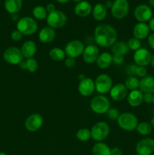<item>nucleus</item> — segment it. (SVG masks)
Here are the masks:
<instances>
[{
    "label": "nucleus",
    "mask_w": 154,
    "mask_h": 155,
    "mask_svg": "<svg viewBox=\"0 0 154 155\" xmlns=\"http://www.w3.org/2000/svg\"><path fill=\"white\" fill-rule=\"evenodd\" d=\"M94 38L97 45L107 48L111 47L117 41L118 33L113 26L107 24H101L95 27Z\"/></svg>",
    "instance_id": "obj_1"
},
{
    "label": "nucleus",
    "mask_w": 154,
    "mask_h": 155,
    "mask_svg": "<svg viewBox=\"0 0 154 155\" xmlns=\"http://www.w3.org/2000/svg\"><path fill=\"white\" fill-rule=\"evenodd\" d=\"M17 30L24 36L33 35L37 31L38 24L36 20L31 17H24L17 23Z\"/></svg>",
    "instance_id": "obj_2"
},
{
    "label": "nucleus",
    "mask_w": 154,
    "mask_h": 155,
    "mask_svg": "<svg viewBox=\"0 0 154 155\" xmlns=\"http://www.w3.org/2000/svg\"><path fill=\"white\" fill-rule=\"evenodd\" d=\"M118 126L125 131H133L138 125L137 117L132 113L125 112L120 114L117 120Z\"/></svg>",
    "instance_id": "obj_3"
},
{
    "label": "nucleus",
    "mask_w": 154,
    "mask_h": 155,
    "mask_svg": "<svg viewBox=\"0 0 154 155\" xmlns=\"http://www.w3.org/2000/svg\"><path fill=\"white\" fill-rule=\"evenodd\" d=\"M90 107L95 114H107L109 109L110 108V100L104 95H97L94 97L91 101Z\"/></svg>",
    "instance_id": "obj_4"
},
{
    "label": "nucleus",
    "mask_w": 154,
    "mask_h": 155,
    "mask_svg": "<svg viewBox=\"0 0 154 155\" xmlns=\"http://www.w3.org/2000/svg\"><path fill=\"white\" fill-rule=\"evenodd\" d=\"M110 126L106 122H98L91 130V136L96 142H100L105 140L110 134Z\"/></svg>",
    "instance_id": "obj_5"
},
{
    "label": "nucleus",
    "mask_w": 154,
    "mask_h": 155,
    "mask_svg": "<svg viewBox=\"0 0 154 155\" xmlns=\"http://www.w3.org/2000/svg\"><path fill=\"white\" fill-rule=\"evenodd\" d=\"M24 56L21 48L15 46H11L6 48L3 52V59L6 63L12 65L20 64L22 62Z\"/></svg>",
    "instance_id": "obj_6"
},
{
    "label": "nucleus",
    "mask_w": 154,
    "mask_h": 155,
    "mask_svg": "<svg viewBox=\"0 0 154 155\" xmlns=\"http://www.w3.org/2000/svg\"><path fill=\"white\" fill-rule=\"evenodd\" d=\"M66 15L62 11L59 10H55L54 12L48 14L46 18L48 27L53 29H58L63 27L66 24Z\"/></svg>",
    "instance_id": "obj_7"
},
{
    "label": "nucleus",
    "mask_w": 154,
    "mask_h": 155,
    "mask_svg": "<svg viewBox=\"0 0 154 155\" xmlns=\"http://www.w3.org/2000/svg\"><path fill=\"white\" fill-rule=\"evenodd\" d=\"M111 15L116 19H123L129 12V4L127 0H115L111 8Z\"/></svg>",
    "instance_id": "obj_8"
},
{
    "label": "nucleus",
    "mask_w": 154,
    "mask_h": 155,
    "mask_svg": "<svg viewBox=\"0 0 154 155\" xmlns=\"http://www.w3.org/2000/svg\"><path fill=\"white\" fill-rule=\"evenodd\" d=\"M95 89L101 94H107L110 92L113 87L111 77L106 74H100L95 80Z\"/></svg>",
    "instance_id": "obj_9"
},
{
    "label": "nucleus",
    "mask_w": 154,
    "mask_h": 155,
    "mask_svg": "<svg viewBox=\"0 0 154 155\" xmlns=\"http://www.w3.org/2000/svg\"><path fill=\"white\" fill-rule=\"evenodd\" d=\"M85 45L82 41L79 39H74V40L69 41L65 46L64 51L66 55L68 57L75 58L79 57L83 54L85 50Z\"/></svg>",
    "instance_id": "obj_10"
},
{
    "label": "nucleus",
    "mask_w": 154,
    "mask_h": 155,
    "mask_svg": "<svg viewBox=\"0 0 154 155\" xmlns=\"http://www.w3.org/2000/svg\"><path fill=\"white\" fill-rule=\"evenodd\" d=\"M134 15L138 22L146 23L152 18V11L147 5L141 4L135 8Z\"/></svg>",
    "instance_id": "obj_11"
},
{
    "label": "nucleus",
    "mask_w": 154,
    "mask_h": 155,
    "mask_svg": "<svg viewBox=\"0 0 154 155\" xmlns=\"http://www.w3.org/2000/svg\"><path fill=\"white\" fill-rule=\"evenodd\" d=\"M151 58L152 54L150 51L145 48H140L134 51L133 56L134 64L140 67H146L149 65L151 61Z\"/></svg>",
    "instance_id": "obj_12"
},
{
    "label": "nucleus",
    "mask_w": 154,
    "mask_h": 155,
    "mask_svg": "<svg viewBox=\"0 0 154 155\" xmlns=\"http://www.w3.org/2000/svg\"><path fill=\"white\" fill-rule=\"evenodd\" d=\"M136 153L138 155H151L154 151V139L145 138L137 142Z\"/></svg>",
    "instance_id": "obj_13"
},
{
    "label": "nucleus",
    "mask_w": 154,
    "mask_h": 155,
    "mask_svg": "<svg viewBox=\"0 0 154 155\" xmlns=\"http://www.w3.org/2000/svg\"><path fill=\"white\" fill-rule=\"evenodd\" d=\"M43 124V117L39 114H33L25 120V127L27 130L31 133L39 130Z\"/></svg>",
    "instance_id": "obj_14"
},
{
    "label": "nucleus",
    "mask_w": 154,
    "mask_h": 155,
    "mask_svg": "<svg viewBox=\"0 0 154 155\" xmlns=\"http://www.w3.org/2000/svg\"><path fill=\"white\" fill-rule=\"evenodd\" d=\"M78 90L80 95L84 97H88L91 95L95 90V83L92 79L84 78L80 80L78 86Z\"/></svg>",
    "instance_id": "obj_15"
},
{
    "label": "nucleus",
    "mask_w": 154,
    "mask_h": 155,
    "mask_svg": "<svg viewBox=\"0 0 154 155\" xmlns=\"http://www.w3.org/2000/svg\"><path fill=\"white\" fill-rule=\"evenodd\" d=\"M99 54V49L98 46L94 44H91L85 48L82 54L83 60L85 63L91 64L96 62Z\"/></svg>",
    "instance_id": "obj_16"
},
{
    "label": "nucleus",
    "mask_w": 154,
    "mask_h": 155,
    "mask_svg": "<svg viewBox=\"0 0 154 155\" xmlns=\"http://www.w3.org/2000/svg\"><path fill=\"white\" fill-rule=\"evenodd\" d=\"M110 97L113 101H120L127 97L128 89L124 83H117L112 87L110 92Z\"/></svg>",
    "instance_id": "obj_17"
},
{
    "label": "nucleus",
    "mask_w": 154,
    "mask_h": 155,
    "mask_svg": "<svg viewBox=\"0 0 154 155\" xmlns=\"http://www.w3.org/2000/svg\"><path fill=\"white\" fill-rule=\"evenodd\" d=\"M149 31L150 30L147 24L138 22L134 25L133 29V34L136 39L141 40L148 38V36H149Z\"/></svg>",
    "instance_id": "obj_18"
},
{
    "label": "nucleus",
    "mask_w": 154,
    "mask_h": 155,
    "mask_svg": "<svg viewBox=\"0 0 154 155\" xmlns=\"http://www.w3.org/2000/svg\"><path fill=\"white\" fill-rule=\"evenodd\" d=\"M92 6L88 1L80 2L76 3V5L74 7V12L77 16L80 18H85L88 16L92 12Z\"/></svg>",
    "instance_id": "obj_19"
},
{
    "label": "nucleus",
    "mask_w": 154,
    "mask_h": 155,
    "mask_svg": "<svg viewBox=\"0 0 154 155\" xmlns=\"http://www.w3.org/2000/svg\"><path fill=\"white\" fill-rule=\"evenodd\" d=\"M139 89L143 93L154 94V77L146 75L139 82Z\"/></svg>",
    "instance_id": "obj_20"
},
{
    "label": "nucleus",
    "mask_w": 154,
    "mask_h": 155,
    "mask_svg": "<svg viewBox=\"0 0 154 155\" xmlns=\"http://www.w3.org/2000/svg\"><path fill=\"white\" fill-rule=\"evenodd\" d=\"M56 36V32L54 29L50 27H45L39 33V39L42 43L48 44L52 42Z\"/></svg>",
    "instance_id": "obj_21"
},
{
    "label": "nucleus",
    "mask_w": 154,
    "mask_h": 155,
    "mask_svg": "<svg viewBox=\"0 0 154 155\" xmlns=\"http://www.w3.org/2000/svg\"><path fill=\"white\" fill-rule=\"evenodd\" d=\"M127 101L131 107H138L143 101V93L140 90L137 89L131 91V92L127 96Z\"/></svg>",
    "instance_id": "obj_22"
},
{
    "label": "nucleus",
    "mask_w": 154,
    "mask_h": 155,
    "mask_svg": "<svg viewBox=\"0 0 154 155\" xmlns=\"http://www.w3.org/2000/svg\"><path fill=\"white\" fill-rule=\"evenodd\" d=\"M21 50L24 58H31L35 55L36 51H37L36 44L33 41L27 40L23 43Z\"/></svg>",
    "instance_id": "obj_23"
},
{
    "label": "nucleus",
    "mask_w": 154,
    "mask_h": 155,
    "mask_svg": "<svg viewBox=\"0 0 154 155\" xmlns=\"http://www.w3.org/2000/svg\"><path fill=\"white\" fill-rule=\"evenodd\" d=\"M113 63V55L109 52H103L99 54L96 61L98 67L101 69H107Z\"/></svg>",
    "instance_id": "obj_24"
},
{
    "label": "nucleus",
    "mask_w": 154,
    "mask_h": 155,
    "mask_svg": "<svg viewBox=\"0 0 154 155\" xmlns=\"http://www.w3.org/2000/svg\"><path fill=\"white\" fill-rule=\"evenodd\" d=\"M4 5L9 14L15 15L22 8L23 0H5Z\"/></svg>",
    "instance_id": "obj_25"
},
{
    "label": "nucleus",
    "mask_w": 154,
    "mask_h": 155,
    "mask_svg": "<svg viewBox=\"0 0 154 155\" xmlns=\"http://www.w3.org/2000/svg\"><path fill=\"white\" fill-rule=\"evenodd\" d=\"M92 16L97 21H102L106 18L107 15V9L102 3H98L92 8Z\"/></svg>",
    "instance_id": "obj_26"
},
{
    "label": "nucleus",
    "mask_w": 154,
    "mask_h": 155,
    "mask_svg": "<svg viewBox=\"0 0 154 155\" xmlns=\"http://www.w3.org/2000/svg\"><path fill=\"white\" fill-rule=\"evenodd\" d=\"M111 51L114 54H120L125 56L129 51L128 44L124 41H116L111 46Z\"/></svg>",
    "instance_id": "obj_27"
},
{
    "label": "nucleus",
    "mask_w": 154,
    "mask_h": 155,
    "mask_svg": "<svg viewBox=\"0 0 154 155\" xmlns=\"http://www.w3.org/2000/svg\"><path fill=\"white\" fill-rule=\"evenodd\" d=\"M20 68L23 70H27L30 73H35L39 68V64L37 61L33 58H27L25 61L23 60L22 62L19 64Z\"/></svg>",
    "instance_id": "obj_28"
},
{
    "label": "nucleus",
    "mask_w": 154,
    "mask_h": 155,
    "mask_svg": "<svg viewBox=\"0 0 154 155\" xmlns=\"http://www.w3.org/2000/svg\"><path fill=\"white\" fill-rule=\"evenodd\" d=\"M110 148L102 142H97L92 148V155H111Z\"/></svg>",
    "instance_id": "obj_29"
},
{
    "label": "nucleus",
    "mask_w": 154,
    "mask_h": 155,
    "mask_svg": "<svg viewBox=\"0 0 154 155\" xmlns=\"http://www.w3.org/2000/svg\"><path fill=\"white\" fill-rule=\"evenodd\" d=\"M48 54H49L50 58L54 61H61L66 58V53H65L64 50L57 48V47L51 48L49 51Z\"/></svg>",
    "instance_id": "obj_30"
},
{
    "label": "nucleus",
    "mask_w": 154,
    "mask_h": 155,
    "mask_svg": "<svg viewBox=\"0 0 154 155\" xmlns=\"http://www.w3.org/2000/svg\"><path fill=\"white\" fill-rule=\"evenodd\" d=\"M32 14H33V16L34 18V19L37 20L46 19L47 16L48 15L46 9H45V7L42 5H38L33 8Z\"/></svg>",
    "instance_id": "obj_31"
},
{
    "label": "nucleus",
    "mask_w": 154,
    "mask_h": 155,
    "mask_svg": "<svg viewBox=\"0 0 154 155\" xmlns=\"http://www.w3.org/2000/svg\"><path fill=\"white\" fill-rule=\"evenodd\" d=\"M152 127H151L150 124L147 122H142L138 124L136 130L137 133L141 136H148L151 133Z\"/></svg>",
    "instance_id": "obj_32"
},
{
    "label": "nucleus",
    "mask_w": 154,
    "mask_h": 155,
    "mask_svg": "<svg viewBox=\"0 0 154 155\" xmlns=\"http://www.w3.org/2000/svg\"><path fill=\"white\" fill-rule=\"evenodd\" d=\"M139 80L136 77H128L125 80V86L128 90H136L139 88Z\"/></svg>",
    "instance_id": "obj_33"
},
{
    "label": "nucleus",
    "mask_w": 154,
    "mask_h": 155,
    "mask_svg": "<svg viewBox=\"0 0 154 155\" xmlns=\"http://www.w3.org/2000/svg\"><path fill=\"white\" fill-rule=\"evenodd\" d=\"M77 139L79 140L80 142H87L88 140L91 138V130H89L87 128H82L77 131L76 135Z\"/></svg>",
    "instance_id": "obj_34"
},
{
    "label": "nucleus",
    "mask_w": 154,
    "mask_h": 155,
    "mask_svg": "<svg viewBox=\"0 0 154 155\" xmlns=\"http://www.w3.org/2000/svg\"><path fill=\"white\" fill-rule=\"evenodd\" d=\"M128 46L129 48V50H131V51H136L137 50H138L139 48H140V46H141V42H140V40L136 39L135 37H133L129 39V40L128 41Z\"/></svg>",
    "instance_id": "obj_35"
},
{
    "label": "nucleus",
    "mask_w": 154,
    "mask_h": 155,
    "mask_svg": "<svg viewBox=\"0 0 154 155\" xmlns=\"http://www.w3.org/2000/svg\"><path fill=\"white\" fill-rule=\"evenodd\" d=\"M119 115H120V113H119V110H117L116 108H110L108 110V111L107 112V116L110 120L112 121H117L118 118H119Z\"/></svg>",
    "instance_id": "obj_36"
},
{
    "label": "nucleus",
    "mask_w": 154,
    "mask_h": 155,
    "mask_svg": "<svg viewBox=\"0 0 154 155\" xmlns=\"http://www.w3.org/2000/svg\"><path fill=\"white\" fill-rule=\"evenodd\" d=\"M146 75H147V70H146V67L137 66L134 76H137V77H140V78H143V77H146Z\"/></svg>",
    "instance_id": "obj_37"
},
{
    "label": "nucleus",
    "mask_w": 154,
    "mask_h": 155,
    "mask_svg": "<svg viewBox=\"0 0 154 155\" xmlns=\"http://www.w3.org/2000/svg\"><path fill=\"white\" fill-rule=\"evenodd\" d=\"M23 36H24V35H23L22 33L19 31V30H14V31L11 33V39L13 41L18 42V41L21 40Z\"/></svg>",
    "instance_id": "obj_38"
},
{
    "label": "nucleus",
    "mask_w": 154,
    "mask_h": 155,
    "mask_svg": "<svg viewBox=\"0 0 154 155\" xmlns=\"http://www.w3.org/2000/svg\"><path fill=\"white\" fill-rule=\"evenodd\" d=\"M64 64L66 68H73L75 65V58H72L67 57L66 58H65L64 60Z\"/></svg>",
    "instance_id": "obj_39"
},
{
    "label": "nucleus",
    "mask_w": 154,
    "mask_h": 155,
    "mask_svg": "<svg viewBox=\"0 0 154 155\" xmlns=\"http://www.w3.org/2000/svg\"><path fill=\"white\" fill-rule=\"evenodd\" d=\"M124 56L120 54H113V62H114L116 64L120 65L123 63Z\"/></svg>",
    "instance_id": "obj_40"
},
{
    "label": "nucleus",
    "mask_w": 154,
    "mask_h": 155,
    "mask_svg": "<svg viewBox=\"0 0 154 155\" xmlns=\"http://www.w3.org/2000/svg\"><path fill=\"white\" fill-rule=\"evenodd\" d=\"M143 101L146 104H151L153 101V94L144 93L143 94Z\"/></svg>",
    "instance_id": "obj_41"
},
{
    "label": "nucleus",
    "mask_w": 154,
    "mask_h": 155,
    "mask_svg": "<svg viewBox=\"0 0 154 155\" xmlns=\"http://www.w3.org/2000/svg\"><path fill=\"white\" fill-rule=\"evenodd\" d=\"M111 155H122V151L118 147H114L110 150Z\"/></svg>",
    "instance_id": "obj_42"
},
{
    "label": "nucleus",
    "mask_w": 154,
    "mask_h": 155,
    "mask_svg": "<svg viewBox=\"0 0 154 155\" xmlns=\"http://www.w3.org/2000/svg\"><path fill=\"white\" fill-rule=\"evenodd\" d=\"M147 41L148 44H149V45L150 46V48H152V50H154V33L148 36Z\"/></svg>",
    "instance_id": "obj_43"
},
{
    "label": "nucleus",
    "mask_w": 154,
    "mask_h": 155,
    "mask_svg": "<svg viewBox=\"0 0 154 155\" xmlns=\"http://www.w3.org/2000/svg\"><path fill=\"white\" fill-rule=\"evenodd\" d=\"M45 9H46L48 14L51 13V12H54L56 10L55 9V5H54L53 3H48L46 6H45Z\"/></svg>",
    "instance_id": "obj_44"
},
{
    "label": "nucleus",
    "mask_w": 154,
    "mask_h": 155,
    "mask_svg": "<svg viewBox=\"0 0 154 155\" xmlns=\"http://www.w3.org/2000/svg\"><path fill=\"white\" fill-rule=\"evenodd\" d=\"M148 26H149V30H151V31L154 33V18H152L149 20Z\"/></svg>",
    "instance_id": "obj_45"
},
{
    "label": "nucleus",
    "mask_w": 154,
    "mask_h": 155,
    "mask_svg": "<svg viewBox=\"0 0 154 155\" xmlns=\"http://www.w3.org/2000/svg\"><path fill=\"white\" fill-rule=\"evenodd\" d=\"M104 6H105V8L107 9L108 8H111L112 5H113V2L110 1V0H108V1H106L105 2H104Z\"/></svg>",
    "instance_id": "obj_46"
},
{
    "label": "nucleus",
    "mask_w": 154,
    "mask_h": 155,
    "mask_svg": "<svg viewBox=\"0 0 154 155\" xmlns=\"http://www.w3.org/2000/svg\"><path fill=\"white\" fill-rule=\"evenodd\" d=\"M150 64L152 68H154V54L152 55V58H151V61H150Z\"/></svg>",
    "instance_id": "obj_47"
},
{
    "label": "nucleus",
    "mask_w": 154,
    "mask_h": 155,
    "mask_svg": "<svg viewBox=\"0 0 154 155\" xmlns=\"http://www.w3.org/2000/svg\"><path fill=\"white\" fill-rule=\"evenodd\" d=\"M56 1L58 2L59 3H62V4H63V3L68 2H69V0H56Z\"/></svg>",
    "instance_id": "obj_48"
},
{
    "label": "nucleus",
    "mask_w": 154,
    "mask_h": 155,
    "mask_svg": "<svg viewBox=\"0 0 154 155\" xmlns=\"http://www.w3.org/2000/svg\"><path fill=\"white\" fill-rule=\"evenodd\" d=\"M150 125H151V127H152V128L154 129V117H152V119H151Z\"/></svg>",
    "instance_id": "obj_49"
},
{
    "label": "nucleus",
    "mask_w": 154,
    "mask_h": 155,
    "mask_svg": "<svg viewBox=\"0 0 154 155\" xmlns=\"http://www.w3.org/2000/svg\"><path fill=\"white\" fill-rule=\"evenodd\" d=\"M149 3L151 6H154V0H149Z\"/></svg>",
    "instance_id": "obj_50"
},
{
    "label": "nucleus",
    "mask_w": 154,
    "mask_h": 155,
    "mask_svg": "<svg viewBox=\"0 0 154 155\" xmlns=\"http://www.w3.org/2000/svg\"><path fill=\"white\" fill-rule=\"evenodd\" d=\"M72 1H73V2H76V3H79V2H80L83 1V0H72Z\"/></svg>",
    "instance_id": "obj_51"
},
{
    "label": "nucleus",
    "mask_w": 154,
    "mask_h": 155,
    "mask_svg": "<svg viewBox=\"0 0 154 155\" xmlns=\"http://www.w3.org/2000/svg\"><path fill=\"white\" fill-rule=\"evenodd\" d=\"M0 155H7V154L4 152H0Z\"/></svg>",
    "instance_id": "obj_52"
},
{
    "label": "nucleus",
    "mask_w": 154,
    "mask_h": 155,
    "mask_svg": "<svg viewBox=\"0 0 154 155\" xmlns=\"http://www.w3.org/2000/svg\"><path fill=\"white\" fill-rule=\"evenodd\" d=\"M152 104H154V95H153V101H152Z\"/></svg>",
    "instance_id": "obj_53"
},
{
    "label": "nucleus",
    "mask_w": 154,
    "mask_h": 155,
    "mask_svg": "<svg viewBox=\"0 0 154 155\" xmlns=\"http://www.w3.org/2000/svg\"><path fill=\"white\" fill-rule=\"evenodd\" d=\"M0 5H1V0H0Z\"/></svg>",
    "instance_id": "obj_54"
},
{
    "label": "nucleus",
    "mask_w": 154,
    "mask_h": 155,
    "mask_svg": "<svg viewBox=\"0 0 154 155\" xmlns=\"http://www.w3.org/2000/svg\"><path fill=\"white\" fill-rule=\"evenodd\" d=\"M134 155H138V154H134Z\"/></svg>",
    "instance_id": "obj_55"
},
{
    "label": "nucleus",
    "mask_w": 154,
    "mask_h": 155,
    "mask_svg": "<svg viewBox=\"0 0 154 155\" xmlns=\"http://www.w3.org/2000/svg\"><path fill=\"white\" fill-rule=\"evenodd\" d=\"M127 1H128V0H127Z\"/></svg>",
    "instance_id": "obj_56"
},
{
    "label": "nucleus",
    "mask_w": 154,
    "mask_h": 155,
    "mask_svg": "<svg viewBox=\"0 0 154 155\" xmlns=\"http://www.w3.org/2000/svg\"><path fill=\"white\" fill-rule=\"evenodd\" d=\"M153 155H154V154H153Z\"/></svg>",
    "instance_id": "obj_57"
}]
</instances>
